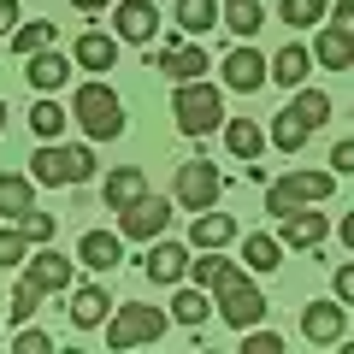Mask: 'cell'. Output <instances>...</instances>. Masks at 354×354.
I'll return each instance as SVG.
<instances>
[{
	"instance_id": "2e32d148",
	"label": "cell",
	"mask_w": 354,
	"mask_h": 354,
	"mask_svg": "<svg viewBox=\"0 0 354 354\" xmlns=\"http://www.w3.org/2000/svg\"><path fill=\"white\" fill-rule=\"evenodd\" d=\"M153 65H160L165 77H171V83H195V77H207L213 71V59H207V48H160V53H148Z\"/></svg>"
},
{
	"instance_id": "d6986e66",
	"label": "cell",
	"mask_w": 354,
	"mask_h": 354,
	"mask_svg": "<svg viewBox=\"0 0 354 354\" xmlns=\"http://www.w3.org/2000/svg\"><path fill=\"white\" fill-rule=\"evenodd\" d=\"M313 59H319V71H354V36L337 30V24H319Z\"/></svg>"
},
{
	"instance_id": "60d3db41",
	"label": "cell",
	"mask_w": 354,
	"mask_h": 354,
	"mask_svg": "<svg viewBox=\"0 0 354 354\" xmlns=\"http://www.w3.org/2000/svg\"><path fill=\"white\" fill-rule=\"evenodd\" d=\"M330 283H337V301H342V307H354V260H342Z\"/></svg>"
},
{
	"instance_id": "7dc6e473",
	"label": "cell",
	"mask_w": 354,
	"mask_h": 354,
	"mask_svg": "<svg viewBox=\"0 0 354 354\" xmlns=\"http://www.w3.org/2000/svg\"><path fill=\"white\" fill-rule=\"evenodd\" d=\"M0 130H6V101H0Z\"/></svg>"
},
{
	"instance_id": "8d00e7d4",
	"label": "cell",
	"mask_w": 354,
	"mask_h": 354,
	"mask_svg": "<svg viewBox=\"0 0 354 354\" xmlns=\"http://www.w3.org/2000/svg\"><path fill=\"white\" fill-rule=\"evenodd\" d=\"M12 225L24 230L30 242H53V236H59V218H53V213H36V207H30L24 218H12Z\"/></svg>"
},
{
	"instance_id": "3957f363",
	"label": "cell",
	"mask_w": 354,
	"mask_h": 354,
	"mask_svg": "<svg viewBox=\"0 0 354 354\" xmlns=\"http://www.w3.org/2000/svg\"><path fill=\"white\" fill-rule=\"evenodd\" d=\"M213 301H218V319H225L230 330H248V325L266 319V295H260V283H254L242 266H230L225 278L213 283Z\"/></svg>"
},
{
	"instance_id": "30bf717a",
	"label": "cell",
	"mask_w": 354,
	"mask_h": 354,
	"mask_svg": "<svg viewBox=\"0 0 354 354\" xmlns=\"http://www.w3.org/2000/svg\"><path fill=\"white\" fill-rule=\"evenodd\" d=\"M77 266H83V260H65L59 248H41L36 260H24V278L36 283L41 295H65L77 283Z\"/></svg>"
},
{
	"instance_id": "44dd1931",
	"label": "cell",
	"mask_w": 354,
	"mask_h": 354,
	"mask_svg": "<svg viewBox=\"0 0 354 354\" xmlns=\"http://www.w3.org/2000/svg\"><path fill=\"white\" fill-rule=\"evenodd\" d=\"M71 59L83 65V71H113L118 65V36H106V30H83L71 48Z\"/></svg>"
},
{
	"instance_id": "4fadbf2b",
	"label": "cell",
	"mask_w": 354,
	"mask_h": 354,
	"mask_svg": "<svg viewBox=\"0 0 354 354\" xmlns=\"http://www.w3.org/2000/svg\"><path fill=\"white\" fill-rule=\"evenodd\" d=\"M325 236H330V218H325V213H307V207H295V213L278 218V242H283V248H319Z\"/></svg>"
},
{
	"instance_id": "9c48e42d",
	"label": "cell",
	"mask_w": 354,
	"mask_h": 354,
	"mask_svg": "<svg viewBox=\"0 0 354 354\" xmlns=\"http://www.w3.org/2000/svg\"><path fill=\"white\" fill-rule=\"evenodd\" d=\"M165 225H171V201H160V195H142L136 207H124V213H118V230H124L130 242L165 236Z\"/></svg>"
},
{
	"instance_id": "83f0119b",
	"label": "cell",
	"mask_w": 354,
	"mask_h": 354,
	"mask_svg": "<svg viewBox=\"0 0 354 354\" xmlns=\"http://www.w3.org/2000/svg\"><path fill=\"white\" fill-rule=\"evenodd\" d=\"M225 30L242 41H254L266 30V12H260V0H225Z\"/></svg>"
},
{
	"instance_id": "7a4b0ae2",
	"label": "cell",
	"mask_w": 354,
	"mask_h": 354,
	"mask_svg": "<svg viewBox=\"0 0 354 354\" xmlns=\"http://www.w3.org/2000/svg\"><path fill=\"white\" fill-rule=\"evenodd\" d=\"M71 118L83 124L88 142H118L124 136V101H118L106 83H83L71 95Z\"/></svg>"
},
{
	"instance_id": "e575fe53",
	"label": "cell",
	"mask_w": 354,
	"mask_h": 354,
	"mask_svg": "<svg viewBox=\"0 0 354 354\" xmlns=\"http://www.w3.org/2000/svg\"><path fill=\"white\" fill-rule=\"evenodd\" d=\"M319 18H330V0H283V24L290 30H307Z\"/></svg>"
},
{
	"instance_id": "8992f818",
	"label": "cell",
	"mask_w": 354,
	"mask_h": 354,
	"mask_svg": "<svg viewBox=\"0 0 354 354\" xmlns=\"http://www.w3.org/2000/svg\"><path fill=\"white\" fill-rule=\"evenodd\" d=\"M330 189H337V171H290V177H278V183H266V213L283 218V213H295V207L325 201Z\"/></svg>"
},
{
	"instance_id": "1f68e13d",
	"label": "cell",
	"mask_w": 354,
	"mask_h": 354,
	"mask_svg": "<svg viewBox=\"0 0 354 354\" xmlns=\"http://www.w3.org/2000/svg\"><path fill=\"white\" fill-rule=\"evenodd\" d=\"M53 36H59V30H53V24H41V18H24V24L12 30V53H24V59H30V53L53 48Z\"/></svg>"
},
{
	"instance_id": "7402d4cb",
	"label": "cell",
	"mask_w": 354,
	"mask_h": 354,
	"mask_svg": "<svg viewBox=\"0 0 354 354\" xmlns=\"http://www.w3.org/2000/svg\"><path fill=\"white\" fill-rule=\"evenodd\" d=\"M213 313H218V301L207 295V283H195V290H177V295H171V325H183V330H201Z\"/></svg>"
},
{
	"instance_id": "5b68a950",
	"label": "cell",
	"mask_w": 354,
	"mask_h": 354,
	"mask_svg": "<svg viewBox=\"0 0 354 354\" xmlns=\"http://www.w3.org/2000/svg\"><path fill=\"white\" fill-rule=\"evenodd\" d=\"M171 313L165 307H148V301H124L113 319H106V348H142V342H160Z\"/></svg>"
},
{
	"instance_id": "ee69618b",
	"label": "cell",
	"mask_w": 354,
	"mask_h": 354,
	"mask_svg": "<svg viewBox=\"0 0 354 354\" xmlns=\"http://www.w3.org/2000/svg\"><path fill=\"white\" fill-rule=\"evenodd\" d=\"M18 24H24V18H18V0H0V36H12Z\"/></svg>"
},
{
	"instance_id": "e0dca14e",
	"label": "cell",
	"mask_w": 354,
	"mask_h": 354,
	"mask_svg": "<svg viewBox=\"0 0 354 354\" xmlns=\"http://www.w3.org/2000/svg\"><path fill=\"white\" fill-rule=\"evenodd\" d=\"M142 195H148V171H142V165H118V171H106V189H101L106 213H124V207H136Z\"/></svg>"
},
{
	"instance_id": "52a82bcc",
	"label": "cell",
	"mask_w": 354,
	"mask_h": 354,
	"mask_svg": "<svg viewBox=\"0 0 354 354\" xmlns=\"http://www.w3.org/2000/svg\"><path fill=\"white\" fill-rule=\"evenodd\" d=\"M218 195H225V171H218L213 160H183L177 165L171 201L183 207V213H207V207H218Z\"/></svg>"
},
{
	"instance_id": "7c38bea8",
	"label": "cell",
	"mask_w": 354,
	"mask_h": 354,
	"mask_svg": "<svg viewBox=\"0 0 354 354\" xmlns=\"http://www.w3.org/2000/svg\"><path fill=\"white\" fill-rule=\"evenodd\" d=\"M342 325H348V307L342 301H307L301 307V337L319 342V348L325 342H342Z\"/></svg>"
},
{
	"instance_id": "4dcf8cb0",
	"label": "cell",
	"mask_w": 354,
	"mask_h": 354,
	"mask_svg": "<svg viewBox=\"0 0 354 354\" xmlns=\"http://www.w3.org/2000/svg\"><path fill=\"white\" fill-rule=\"evenodd\" d=\"M65 118H71V113H65V106L53 101V95H41V101L30 106V130H36L41 142H59V130H65Z\"/></svg>"
},
{
	"instance_id": "836d02e7",
	"label": "cell",
	"mask_w": 354,
	"mask_h": 354,
	"mask_svg": "<svg viewBox=\"0 0 354 354\" xmlns=\"http://www.w3.org/2000/svg\"><path fill=\"white\" fill-rule=\"evenodd\" d=\"M195 254H201V260H189V278H195V283H207V290H213V283L225 278L230 266H236V260H225L218 248H195Z\"/></svg>"
},
{
	"instance_id": "f6af8a7d",
	"label": "cell",
	"mask_w": 354,
	"mask_h": 354,
	"mask_svg": "<svg viewBox=\"0 0 354 354\" xmlns=\"http://www.w3.org/2000/svg\"><path fill=\"white\" fill-rule=\"evenodd\" d=\"M342 248H354V213H342Z\"/></svg>"
},
{
	"instance_id": "bcb514c9",
	"label": "cell",
	"mask_w": 354,
	"mask_h": 354,
	"mask_svg": "<svg viewBox=\"0 0 354 354\" xmlns=\"http://www.w3.org/2000/svg\"><path fill=\"white\" fill-rule=\"evenodd\" d=\"M71 6H77V12H101L106 0H71Z\"/></svg>"
},
{
	"instance_id": "d6a6232c",
	"label": "cell",
	"mask_w": 354,
	"mask_h": 354,
	"mask_svg": "<svg viewBox=\"0 0 354 354\" xmlns=\"http://www.w3.org/2000/svg\"><path fill=\"white\" fill-rule=\"evenodd\" d=\"M307 136H313V130H307V124H301V118H295V113H290V106H283V113H278V118H272V142H278V148H283V153H301V148H307Z\"/></svg>"
},
{
	"instance_id": "f1b7e54d",
	"label": "cell",
	"mask_w": 354,
	"mask_h": 354,
	"mask_svg": "<svg viewBox=\"0 0 354 354\" xmlns=\"http://www.w3.org/2000/svg\"><path fill=\"white\" fill-rule=\"evenodd\" d=\"M225 142H230V153H236V160L248 165V160H260V148H266V130L254 124V118H230V124H225Z\"/></svg>"
},
{
	"instance_id": "603a6c76",
	"label": "cell",
	"mask_w": 354,
	"mask_h": 354,
	"mask_svg": "<svg viewBox=\"0 0 354 354\" xmlns=\"http://www.w3.org/2000/svg\"><path fill=\"white\" fill-rule=\"evenodd\" d=\"M313 65H319V59H313V48L290 41V48H278V53H272V83H283V88H301Z\"/></svg>"
},
{
	"instance_id": "cb8c5ba5",
	"label": "cell",
	"mask_w": 354,
	"mask_h": 354,
	"mask_svg": "<svg viewBox=\"0 0 354 354\" xmlns=\"http://www.w3.org/2000/svg\"><path fill=\"white\" fill-rule=\"evenodd\" d=\"M36 207V177L30 171H6L0 177V218H24Z\"/></svg>"
},
{
	"instance_id": "484cf974",
	"label": "cell",
	"mask_w": 354,
	"mask_h": 354,
	"mask_svg": "<svg viewBox=\"0 0 354 354\" xmlns=\"http://www.w3.org/2000/svg\"><path fill=\"white\" fill-rule=\"evenodd\" d=\"M106 290L101 283H83V290H71V325L77 330H95V325H106Z\"/></svg>"
},
{
	"instance_id": "d590c367",
	"label": "cell",
	"mask_w": 354,
	"mask_h": 354,
	"mask_svg": "<svg viewBox=\"0 0 354 354\" xmlns=\"http://www.w3.org/2000/svg\"><path fill=\"white\" fill-rule=\"evenodd\" d=\"M30 260V236L18 225H6L0 230V272H12V266H24Z\"/></svg>"
},
{
	"instance_id": "ac0fdd59",
	"label": "cell",
	"mask_w": 354,
	"mask_h": 354,
	"mask_svg": "<svg viewBox=\"0 0 354 354\" xmlns=\"http://www.w3.org/2000/svg\"><path fill=\"white\" fill-rule=\"evenodd\" d=\"M77 260L88 266V272H113L118 260H124V230H83V242H77Z\"/></svg>"
},
{
	"instance_id": "8fae6325",
	"label": "cell",
	"mask_w": 354,
	"mask_h": 354,
	"mask_svg": "<svg viewBox=\"0 0 354 354\" xmlns=\"http://www.w3.org/2000/svg\"><path fill=\"white\" fill-rule=\"evenodd\" d=\"M153 30H160V6H153V0H118V6H113V36L118 41L148 48Z\"/></svg>"
},
{
	"instance_id": "277c9868",
	"label": "cell",
	"mask_w": 354,
	"mask_h": 354,
	"mask_svg": "<svg viewBox=\"0 0 354 354\" xmlns=\"http://www.w3.org/2000/svg\"><path fill=\"white\" fill-rule=\"evenodd\" d=\"M171 113H177V130H183V136H207V130L225 124V95H218L207 77H195V83H177Z\"/></svg>"
},
{
	"instance_id": "7bdbcfd3",
	"label": "cell",
	"mask_w": 354,
	"mask_h": 354,
	"mask_svg": "<svg viewBox=\"0 0 354 354\" xmlns=\"http://www.w3.org/2000/svg\"><path fill=\"white\" fill-rule=\"evenodd\" d=\"M330 24H337V30H348V36H354V0H337V6H330Z\"/></svg>"
},
{
	"instance_id": "b9f144b4",
	"label": "cell",
	"mask_w": 354,
	"mask_h": 354,
	"mask_svg": "<svg viewBox=\"0 0 354 354\" xmlns=\"http://www.w3.org/2000/svg\"><path fill=\"white\" fill-rule=\"evenodd\" d=\"M330 165H337L342 177H354V136H348V142H337V148H330Z\"/></svg>"
},
{
	"instance_id": "74e56055",
	"label": "cell",
	"mask_w": 354,
	"mask_h": 354,
	"mask_svg": "<svg viewBox=\"0 0 354 354\" xmlns=\"http://www.w3.org/2000/svg\"><path fill=\"white\" fill-rule=\"evenodd\" d=\"M242 348H248V354H278V348H283V337H278V330L248 325V330H242Z\"/></svg>"
},
{
	"instance_id": "f546056e",
	"label": "cell",
	"mask_w": 354,
	"mask_h": 354,
	"mask_svg": "<svg viewBox=\"0 0 354 354\" xmlns=\"http://www.w3.org/2000/svg\"><path fill=\"white\" fill-rule=\"evenodd\" d=\"M290 113L301 118L307 130H319L330 118V95H325V88H295V95H290Z\"/></svg>"
},
{
	"instance_id": "9a60e30c",
	"label": "cell",
	"mask_w": 354,
	"mask_h": 354,
	"mask_svg": "<svg viewBox=\"0 0 354 354\" xmlns=\"http://www.w3.org/2000/svg\"><path fill=\"white\" fill-rule=\"evenodd\" d=\"M71 53H59V48H41V53H30V88H36V95H53V88H65L71 83Z\"/></svg>"
},
{
	"instance_id": "f35d334b",
	"label": "cell",
	"mask_w": 354,
	"mask_h": 354,
	"mask_svg": "<svg viewBox=\"0 0 354 354\" xmlns=\"http://www.w3.org/2000/svg\"><path fill=\"white\" fill-rule=\"evenodd\" d=\"M36 301H41V290H36L30 278H18V290H12V319H18V325H24V319L36 313Z\"/></svg>"
},
{
	"instance_id": "d4e9b609",
	"label": "cell",
	"mask_w": 354,
	"mask_h": 354,
	"mask_svg": "<svg viewBox=\"0 0 354 354\" xmlns=\"http://www.w3.org/2000/svg\"><path fill=\"white\" fill-rule=\"evenodd\" d=\"M218 24H225V6L218 0H177V30L183 36H207Z\"/></svg>"
},
{
	"instance_id": "ffe728a7",
	"label": "cell",
	"mask_w": 354,
	"mask_h": 354,
	"mask_svg": "<svg viewBox=\"0 0 354 354\" xmlns=\"http://www.w3.org/2000/svg\"><path fill=\"white\" fill-rule=\"evenodd\" d=\"M236 236H242V225L230 213H213V207L195 213V225H189V248H230Z\"/></svg>"
},
{
	"instance_id": "4316f807",
	"label": "cell",
	"mask_w": 354,
	"mask_h": 354,
	"mask_svg": "<svg viewBox=\"0 0 354 354\" xmlns=\"http://www.w3.org/2000/svg\"><path fill=\"white\" fill-rule=\"evenodd\" d=\"M242 260H248V272H278L283 266V242L266 236V230H248V242H242Z\"/></svg>"
},
{
	"instance_id": "5bb4252c",
	"label": "cell",
	"mask_w": 354,
	"mask_h": 354,
	"mask_svg": "<svg viewBox=\"0 0 354 354\" xmlns=\"http://www.w3.org/2000/svg\"><path fill=\"white\" fill-rule=\"evenodd\" d=\"M142 272H148L153 283H183V278H189V248H183V242H160V236H153Z\"/></svg>"
},
{
	"instance_id": "ba28073f",
	"label": "cell",
	"mask_w": 354,
	"mask_h": 354,
	"mask_svg": "<svg viewBox=\"0 0 354 354\" xmlns=\"http://www.w3.org/2000/svg\"><path fill=\"white\" fill-rule=\"evenodd\" d=\"M218 71H225V88H236V95H254V88L272 83V59H266V53H254V41L230 48Z\"/></svg>"
},
{
	"instance_id": "ab89813d",
	"label": "cell",
	"mask_w": 354,
	"mask_h": 354,
	"mask_svg": "<svg viewBox=\"0 0 354 354\" xmlns=\"http://www.w3.org/2000/svg\"><path fill=\"white\" fill-rule=\"evenodd\" d=\"M12 348H18V354H48V348H53V337H48V330H18Z\"/></svg>"
},
{
	"instance_id": "6da1fadb",
	"label": "cell",
	"mask_w": 354,
	"mask_h": 354,
	"mask_svg": "<svg viewBox=\"0 0 354 354\" xmlns=\"http://www.w3.org/2000/svg\"><path fill=\"white\" fill-rule=\"evenodd\" d=\"M30 177L36 183H48V189H71V183H88L95 177V148H83V142H41L36 153H30Z\"/></svg>"
}]
</instances>
